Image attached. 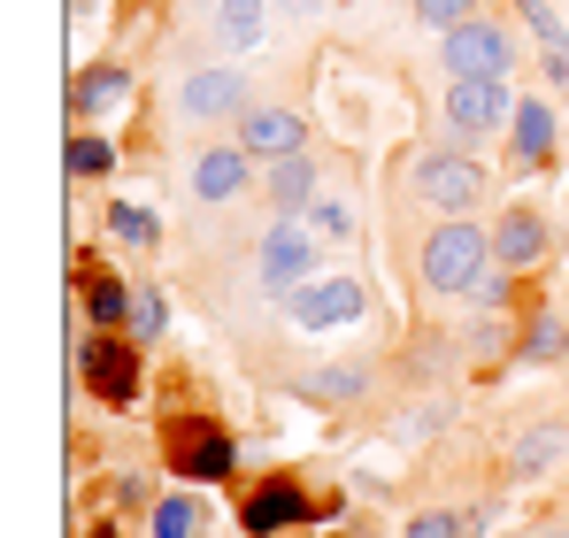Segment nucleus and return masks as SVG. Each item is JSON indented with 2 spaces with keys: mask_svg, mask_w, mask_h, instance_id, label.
Here are the masks:
<instances>
[{
  "mask_svg": "<svg viewBox=\"0 0 569 538\" xmlns=\"http://www.w3.org/2000/svg\"><path fill=\"white\" fill-rule=\"evenodd\" d=\"M547 255H555V231H547V216H539L531 200H516V208L492 216V262H500V269L523 277V269H539Z\"/></svg>",
  "mask_w": 569,
  "mask_h": 538,
  "instance_id": "9b49d317",
  "label": "nucleus"
},
{
  "mask_svg": "<svg viewBox=\"0 0 569 538\" xmlns=\"http://www.w3.org/2000/svg\"><path fill=\"white\" fill-rule=\"evenodd\" d=\"M531 538H569V531H562V524H547V531H531Z\"/></svg>",
  "mask_w": 569,
  "mask_h": 538,
  "instance_id": "2f4dec72",
  "label": "nucleus"
},
{
  "mask_svg": "<svg viewBox=\"0 0 569 538\" xmlns=\"http://www.w3.org/2000/svg\"><path fill=\"white\" fill-rule=\"evenodd\" d=\"M216 47L223 54L270 47V0H216Z\"/></svg>",
  "mask_w": 569,
  "mask_h": 538,
  "instance_id": "2eb2a0df",
  "label": "nucleus"
},
{
  "mask_svg": "<svg viewBox=\"0 0 569 538\" xmlns=\"http://www.w3.org/2000/svg\"><path fill=\"white\" fill-rule=\"evenodd\" d=\"M262 185H270V216H308L316 208V162L308 155L262 162Z\"/></svg>",
  "mask_w": 569,
  "mask_h": 538,
  "instance_id": "dca6fc26",
  "label": "nucleus"
},
{
  "mask_svg": "<svg viewBox=\"0 0 569 538\" xmlns=\"http://www.w3.org/2000/svg\"><path fill=\"white\" fill-rule=\"evenodd\" d=\"M408 185H416V200L439 208V216H477V200H485V162L470 155V139H462V147H423L416 170H408Z\"/></svg>",
  "mask_w": 569,
  "mask_h": 538,
  "instance_id": "f03ea898",
  "label": "nucleus"
},
{
  "mask_svg": "<svg viewBox=\"0 0 569 538\" xmlns=\"http://www.w3.org/2000/svg\"><path fill=\"white\" fill-rule=\"evenodd\" d=\"M178 116H186V123L247 116V78H239V70H192L186 92H178Z\"/></svg>",
  "mask_w": 569,
  "mask_h": 538,
  "instance_id": "ddd939ff",
  "label": "nucleus"
},
{
  "mask_svg": "<svg viewBox=\"0 0 569 538\" xmlns=\"http://www.w3.org/2000/svg\"><path fill=\"white\" fill-rule=\"evenodd\" d=\"M239 147H247L254 162L308 155V116H300V108H284V100H254V108L239 116Z\"/></svg>",
  "mask_w": 569,
  "mask_h": 538,
  "instance_id": "9d476101",
  "label": "nucleus"
},
{
  "mask_svg": "<svg viewBox=\"0 0 569 538\" xmlns=\"http://www.w3.org/2000/svg\"><path fill=\"white\" fill-rule=\"evenodd\" d=\"M416 8H423V23H431V31H455V23H470L485 0H416Z\"/></svg>",
  "mask_w": 569,
  "mask_h": 538,
  "instance_id": "c756f323",
  "label": "nucleus"
},
{
  "mask_svg": "<svg viewBox=\"0 0 569 538\" xmlns=\"http://www.w3.org/2000/svg\"><path fill=\"white\" fill-rule=\"evenodd\" d=\"M162 331H170V300H162L154 285H139V300H131V339H139V347H162Z\"/></svg>",
  "mask_w": 569,
  "mask_h": 538,
  "instance_id": "393cba45",
  "label": "nucleus"
},
{
  "mask_svg": "<svg viewBox=\"0 0 569 538\" xmlns=\"http://www.w3.org/2000/svg\"><path fill=\"white\" fill-rule=\"evenodd\" d=\"M78 369H86V385H93L100 408H139V339L100 331V339H86Z\"/></svg>",
  "mask_w": 569,
  "mask_h": 538,
  "instance_id": "423d86ee",
  "label": "nucleus"
},
{
  "mask_svg": "<svg viewBox=\"0 0 569 538\" xmlns=\"http://www.w3.org/2000/svg\"><path fill=\"white\" fill-rule=\"evenodd\" d=\"M508 155H516L523 170H547V162H555V108H547L539 92L516 100V116H508Z\"/></svg>",
  "mask_w": 569,
  "mask_h": 538,
  "instance_id": "4468645a",
  "label": "nucleus"
},
{
  "mask_svg": "<svg viewBox=\"0 0 569 538\" xmlns=\"http://www.w3.org/2000/svg\"><path fill=\"white\" fill-rule=\"evenodd\" d=\"M308 524H316V500H308V485H300L292 469H270V477L239 500V531H254V538L308 531Z\"/></svg>",
  "mask_w": 569,
  "mask_h": 538,
  "instance_id": "39448f33",
  "label": "nucleus"
},
{
  "mask_svg": "<svg viewBox=\"0 0 569 538\" xmlns=\"http://www.w3.org/2000/svg\"><path fill=\"white\" fill-rule=\"evenodd\" d=\"M308 223H316L323 239H339V247H347V239H362V223H355V200H316V208H308Z\"/></svg>",
  "mask_w": 569,
  "mask_h": 538,
  "instance_id": "bb28decb",
  "label": "nucleus"
},
{
  "mask_svg": "<svg viewBox=\"0 0 569 538\" xmlns=\"http://www.w3.org/2000/svg\"><path fill=\"white\" fill-rule=\"evenodd\" d=\"M492 269V223L477 216H439L416 247V277H423V300H462L470 308L477 277Z\"/></svg>",
  "mask_w": 569,
  "mask_h": 538,
  "instance_id": "f257e3e1",
  "label": "nucleus"
},
{
  "mask_svg": "<svg viewBox=\"0 0 569 538\" xmlns=\"http://www.w3.org/2000/svg\"><path fill=\"white\" fill-rule=\"evenodd\" d=\"M516 355L531 361V369H555L569 355V316L562 308H539V316H523V331H516Z\"/></svg>",
  "mask_w": 569,
  "mask_h": 538,
  "instance_id": "a211bd4d",
  "label": "nucleus"
},
{
  "mask_svg": "<svg viewBox=\"0 0 569 538\" xmlns=\"http://www.w3.org/2000/svg\"><path fill=\"white\" fill-rule=\"evenodd\" d=\"M123 92H131V70H123V62H93V70H78L70 108H78V116H108V108H123Z\"/></svg>",
  "mask_w": 569,
  "mask_h": 538,
  "instance_id": "aec40b11",
  "label": "nucleus"
},
{
  "mask_svg": "<svg viewBox=\"0 0 569 538\" xmlns=\"http://www.w3.org/2000/svg\"><path fill=\"white\" fill-rule=\"evenodd\" d=\"M300 392L316 408H355V400H370V361H331V369L300 377Z\"/></svg>",
  "mask_w": 569,
  "mask_h": 538,
  "instance_id": "f3484780",
  "label": "nucleus"
},
{
  "mask_svg": "<svg viewBox=\"0 0 569 538\" xmlns=\"http://www.w3.org/2000/svg\"><path fill=\"white\" fill-rule=\"evenodd\" d=\"M278 8H284V16H308V8H316V0H278Z\"/></svg>",
  "mask_w": 569,
  "mask_h": 538,
  "instance_id": "7c9ffc66",
  "label": "nucleus"
},
{
  "mask_svg": "<svg viewBox=\"0 0 569 538\" xmlns=\"http://www.w3.org/2000/svg\"><path fill=\"white\" fill-rule=\"evenodd\" d=\"M208 8H216V0H208Z\"/></svg>",
  "mask_w": 569,
  "mask_h": 538,
  "instance_id": "72a5a7b5",
  "label": "nucleus"
},
{
  "mask_svg": "<svg viewBox=\"0 0 569 538\" xmlns=\"http://www.w3.org/2000/svg\"><path fill=\"white\" fill-rule=\"evenodd\" d=\"M439 54H447V78H508V70H516V39H508L500 23H485V16L455 23V31L439 39Z\"/></svg>",
  "mask_w": 569,
  "mask_h": 538,
  "instance_id": "6e6552de",
  "label": "nucleus"
},
{
  "mask_svg": "<svg viewBox=\"0 0 569 538\" xmlns=\"http://www.w3.org/2000/svg\"><path fill=\"white\" fill-rule=\"evenodd\" d=\"M108 170H116V147L100 131H78L70 139V178H108Z\"/></svg>",
  "mask_w": 569,
  "mask_h": 538,
  "instance_id": "a878e982",
  "label": "nucleus"
},
{
  "mask_svg": "<svg viewBox=\"0 0 569 538\" xmlns=\"http://www.w3.org/2000/svg\"><path fill=\"white\" fill-rule=\"evenodd\" d=\"M200 531H208L200 492H162V500H154V516H147V538H200Z\"/></svg>",
  "mask_w": 569,
  "mask_h": 538,
  "instance_id": "4be33fe9",
  "label": "nucleus"
},
{
  "mask_svg": "<svg viewBox=\"0 0 569 538\" xmlns=\"http://www.w3.org/2000/svg\"><path fill=\"white\" fill-rule=\"evenodd\" d=\"M108 231H116L123 247H154V239H162L154 208H139V200H116V208H108Z\"/></svg>",
  "mask_w": 569,
  "mask_h": 538,
  "instance_id": "b1692460",
  "label": "nucleus"
},
{
  "mask_svg": "<svg viewBox=\"0 0 569 538\" xmlns=\"http://www.w3.org/2000/svg\"><path fill=\"white\" fill-rule=\"evenodd\" d=\"M508 116H516V92H508V78H455V86H447V131H455V139L508 131Z\"/></svg>",
  "mask_w": 569,
  "mask_h": 538,
  "instance_id": "1a4fd4ad",
  "label": "nucleus"
},
{
  "mask_svg": "<svg viewBox=\"0 0 569 538\" xmlns=\"http://www.w3.org/2000/svg\"><path fill=\"white\" fill-rule=\"evenodd\" d=\"M400 538H470V524H462L455 508H423V516H408Z\"/></svg>",
  "mask_w": 569,
  "mask_h": 538,
  "instance_id": "cd10ccee",
  "label": "nucleus"
},
{
  "mask_svg": "<svg viewBox=\"0 0 569 538\" xmlns=\"http://www.w3.org/2000/svg\"><path fill=\"white\" fill-rule=\"evenodd\" d=\"M284 316L300 323V331H355L362 316H370V285L362 277H308L300 292H284Z\"/></svg>",
  "mask_w": 569,
  "mask_h": 538,
  "instance_id": "20e7f679",
  "label": "nucleus"
},
{
  "mask_svg": "<svg viewBox=\"0 0 569 538\" xmlns=\"http://www.w3.org/2000/svg\"><path fill=\"white\" fill-rule=\"evenodd\" d=\"M562 454H569L562 424H531V431L508 447V477H547V469H562Z\"/></svg>",
  "mask_w": 569,
  "mask_h": 538,
  "instance_id": "6ab92c4d",
  "label": "nucleus"
},
{
  "mask_svg": "<svg viewBox=\"0 0 569 538\" xmlns=\"http://www.w3.org/2000/svg\"><path fill=\"white\" fill-rule=\"evenodd\" d=\"M516 16H523V31H531L547 54H569V23L555 16V0H516Z\"/></svg>",
  "mask_w": 569,
  "mask_h": 538,
  "instance_id": "5701e85b",
  "label": "nucleus"
},
{
  "mask_svg": "<svg viewBox=\"0 0 569 538\" xmlns=\"http://www.w3.org/2000/svg\"><path fill=\"white\" fill-rule=\"evenodd\" d=\"M93 538H116V531H108V524H93Z\"/></svg>",
  "mask_w": 569,
  "mask_h": 538,
  "instance_id": "473e14b6",
  "label": "nucleus"
},
{
  "mask_svg": "<svg viewBox=\"0 0 569 538\" xmlns=\"http://www.w3.org/2000/svg\"><path fill=\"white\" fill-rule=\"evenodd\" d=\"M508 300H516V269H485V277H477V292H470V308H508Z\"/></svg>",
  "mask_w": 569,
  "mask_h": 538,
  "instance_id": "c85d7f7f",
  "label": "nucleus"
},
{
  "mask_svg": "<svg viewBox=\"0 0 569 538\" xmlns=\"http://www.w3.org/2000/svg\"><path fill=\"white\" fill-rule=\"evenodd\" d=\"M192 200L200 208H223V200H239L247 185H254V155L239 147V139H216V147H200L192 155Z\"/></svg>",
  "mask_w": 569,
  "mask_h": 538,
  "instance_id": "f8f14e48",
  "label": "nucleus"
},
{
  "mask_svg": "<svg viewBox=\"0 0 569 538\" xmlns=\"http://www.w3.org/2000/svg\"><path fill=\"white\" fill-rule=\"evenodd\" d=\"M162 461L186 477V485H223L239 469V447L216 416H170L162 424Z\"/></svg>",
  "mask_w": 569,
  "mask_h": 538,
  "instance_id": "7ed1b4c3",
  "label": "nucleus"
},
{
  "mask_svg": "<svg viewBox=\"0 0 569 538\" xmlns=\"http://www.w3.org/2000/svg\"><path fill=\"white\" fill-rule=\"evenodd\" d=\"M254 277L270 292H300L316 277V239L300 231V216H270V231L254 239Z\"/></svg>",
  "mask_w": 569,
  "mask_h": 538,
  "instance_id": "0eeeda50",
  "label": "nucleus"
},
{
  "mask_svg": "<svg viewBox=\"0 0 569 538\" xmlns=\"http://www.w3.org/2000/svg\"><path fill=\"white\" fill-rule=\"evenodd\" d=\"M131 300H139V285H123L108 269H86V316H93V331H123L131 323Z\"/></svg>",
  "mask_w": 569,
  "mask_h": 538,
  "instance_id": "412c9836",
  "label": "nucleus"
}]
</instances>
